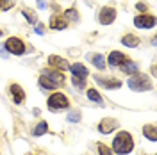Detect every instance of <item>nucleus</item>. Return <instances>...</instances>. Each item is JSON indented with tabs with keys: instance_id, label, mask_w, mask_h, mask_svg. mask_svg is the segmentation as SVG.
I'll use <instances>...</instances> for the list:
<instances>
[{
	"instance_id": "obj_1",
	"label": "nucleus",
	"mask_w": 157,
	"mask_h": 155,
	"mask_svg": "<svg viewBox=\"0 0 157 155\" xmlns=\"http://www.w3.org/2000/svg\"><path fill=\"white\" fill-rule=\"evenodd\" d=\"M132 148H134V139L128 132H120L113 139V150L116 153H130Z\"/></svg>"
},
{
	"instance_id": "obj_2",
	"label": "nucleus",
	"mask_w": 157,
	"mask_h": 155,
	"mask_svg": "<svg viewBox=\"0 0 157 155\" xmlns=\"http://www.w3.org/2000/svg\"><path fill=\"white\" fill-rule=\"evenodd\" d=\"M127 86L132 89V91H137V93H143V91H150L152 89V82L147 75L143 73H132V77L128 78Z\"/></svg>"
},
{
	"instance_id": "obj_3",
	"label": "nucleus",
	"mask_w": 157,
	"mask_h": 155,
	"mask_svg": "<svg viewBox=\"0 0 157 155\" xmlns=\"http://www.w3.org/2000/svg\"><path fill=\"white\" fill-rule=\"evenodd\" d=\"M70 102L63 93H56L48 98V109L50 111H59V109H68Z\"/></svg>"
},
{
	"instance_id": "obj_4",
	"label": "nucleus",
	"mask_w": 157,
	"mask_h": 155,
	"mask_svg": "<svg viewBox=\"0 0 157 155\" xmlns=\"http://www.w3.org/2000/svg\"><path fill=\"white\" fill-rule=\"evenodd\" d=\"M4 48L11 52V54H14V55H21V54H25V45H23V41L18 38H9L6 41V47Z\"/></svg>"
},
{
	"instance_id": "obj_5",
	"label": "nucleus",
	"mask_w": 157,
	"mask_h": 155,
	"mask_svg": "<svg viewBox=\"0 0 157 155\" xmlns=\"http://www.w3.org/2000/svg\"><path fill=\"white\" fill-rule=\"evenodd\" d=\"M114 18H116V11L113 7H102L100 14H98V21L102 25H111L114 21Z\"/></svg>"
},
{
	"instance_id": "obj_6",
	"label": "nucleus",
	"mask_w": 157,
	"mask_h": 155,
	"mask_svg": "<svg viewBox=\"0 0 157 155\" xmlns=\"http://www.w3.org/2000/svg\"><path fill=\"white\" fill-rule=\"evenodd\" d=\"M134 25L139 29H152L155 25V18L150 16V14H139L134 18Z\"/></svg>"
},
{
	"instance_id": "obj_7",
	"label": "nucleus",
	"mask_w": 157,
	"mask_h": 155,
	"mask_svg": "<svg viewBox=\"0 0 157 155\" xmlns=\"http://www.w3.org/2000/svg\"><path fill=\"white\" fill-rule=\"evenodd\" d=\"M43 75L48 78L52 84H56L57 87L64 84V75H63L61 71H56V70H45V71H43Z\"/></svg>"
},
{
	"instance_id": "obj_8",
	"label": "nucleus",
	"mask_w": 157,
	"mask_h": 155,
	"mask_svg": "<svg viewBox=\"0 0 157 155\" xmlns=\"http://www.w3.org/2000/svg\"><path fill=\"white\" fill-rule=\"evenodd\" d=\"M116 127H118V121L114 118H104V119L100 121V125H98V130H100L102 134H109V132H113Z\"/></svg>"
},
{
	"instance_id": "obj_9",
	"label": "nucleus",
	"mask_w": 157,
	"mask_h": 155,
	"mask_svg": "<svg viewBox=\"0 0 157 155\" xmlns=\"http://www.w3.org/2000/svg\"><path fill=\"white\" fill-rule=\"evenodd\" d=\"M95 80H97L100 86L107 87V89H118V87L121 86V82H120L118 78H102L100 75H97V77H95Z\"/></svg>"
},
{
	"instance_id": "obj_10",
	"label": "nucleus",
	"mask_w": 157,
	"mask_h": 155,
	"mask_svg": "<svg viewBox=\"0 0 157 155\" xmlns=\"http://www.w3.org/2000/svg\"><path fill=\"white\" fill-rule=\"evenodd\" d=\"M71 73H73V77L75 78H80V80H84V78L88 77V70L84 64H80V62H75L73 66H71Z\"/></svg>"
},
{
	"instance_id": "obj_11",
	"label": "nucleus",
	"mask_w": 157,
	"mask_h": 155,
	"mask_svg": "<svg viewBox=\"0 0 157 155\" xmlns=\"http://www.w3.org/2000/svg\"><path fill=\"white\" fill-rule=\"evenodd\" d=\"M127 61L125 57V54H121V52H111V55H109V64L114 68V66H121L123 62Z\"/></svg>"
},
{
	"instance_id": "obj_12",
	"label": "nucleus",
	"mask_w": 157,
	"mask_h": 155,
	"mask_svg": "<svg viewBox=\"0 0 157 155\" xmlns=\"http://www.w3.org/2000/svg\"><path fill=\"white\" fill-rule=\"evenodd\" d=\"M143 134H145V137H148V141L155 143L157 141V127L155 125H145L143 127Z\"/></svg>"
},
{
	"instance_id": "obj_13",
	"label": "nucleus",
	"mask_w": 157,
	"mask_h": 155,
	"mask_svg": "<svg viewBox=\"0 0 157 155\" xmlns=\"http://www.w3.org/2000/svg\"><path fill=\"white\" fill-rule=\"evenodd\" d=\"M11 93H13V96H14V102H16V104H21V102H23L25 93H23V89H21L18 84H13V86H11Z\"/></svg>"
},
{
	"instance_id": "obj_14",
	"label": "nucleus",
	"mask_w": 157,
	"mask_h": 155,
	"mask_svg": "<svg viewBox=\"0 0 157 155\" xmlns=\"http://www.w3.org/2000/svg\"><path fill=\"white\" fill-rule=\"evenodd\" d=\"M121 43H123L125 47L136 48L137 45H139V38H137V36H134V34H127V36H123V38H121Z\"/></svg>"
},
{
	"instance_id": "obj_15",
	"label": "nucleus",
	"mask_w": 157,
	"mask_h": 155,
	"mask_svg": "<svg viewBox=\"0 0 157 155\" xmlns=\"http://www.w3.org/2000/svg\"><path fill=\"white\" fill-rule=\"evenodd\" d=\"M48 62L52 64V66H57V68H61V70H68V68H70L68 62H66L64 59L57 57V55H50V57H48Z\"/></svg>"
},
{
	"instance_id": "obj_16",
	"label": "nucleus",
	"mask_w": 157,
	"mask_h": 155,
	"mask_svg": "<svg viewBox=\"0 0 157 155\" xmlns=\"http://www.w3.org/2000/svg\"><path fill=\"white\" fill-rule=\"evenodd\" d=\"M50 27H52V29H56V30L66 29V20L59 18V16H52V20H50Z\"/></svg>"
},
{
	"instance_id": "obj_17",
	"label": "nucleus",
	"mask_w": 157,
	"mask_h": 155,
	"mask_svg": "<svg viewBox=\"0 0 157 155\" xmlns=\"http://www.w3.org/2000/svg\"><path fill=\"white\" fill-rule=\"evenodd\" d=\"M120 68H121V71H125V73H137V64L132 62V61H125Z\"/></svg>"
},
{
	"instance_id": "obj_18",
	"label": "nucleus",
	"mask_w": 157,
	"mask_h": 155,
	"mask_svg": "<svg viewBox=\"0 0 157 155\" xmlns=\"http://www.w3.org/2000/svg\"><path fill=\"white\" fill-rule=\"evenodd\" d=\"M91 62H93L98 70H104V68H105V61H104V57H102V55H98V54H91Z\"/></svg>"
},
{
	"instance_id": "obj_19",
	"label": "nucleus",
	"mask_w": 157,
	"mask_h": 155,
	"mask_svg": "<svg viewBox=\"0 0 157 155\" xmlns=\"http://www.w3.org/2000/svg\"><path fill=\"white\" fill-rule=\"evenodd\" d=\"M47 130H48V123L47 121H39L38 127L34 128V136H43Z\"/></svg>"
},
{
	"instance_id": "obj_20",
	"label": "nucleus",
	"mask_w": 157,
	"mask_h": 155,
	"mask_svg": "<svg viewBox=\"0 0 157 155\" xmlns=\"http://www.w3.org/2000/svg\"><path fill=\"white\" fill-rule=\"evenodd\" d=\"M39 86L45 87V89H56V87H57L56 84H52L48 78L45 77V75H41V77H39Z\"/></svg>"
},
{
	"instance_id": "obj_21",
	"label": "nucleus",
	"mask_w": 157,
	"mask_h": 155,
	"mask_svg": "<svg viewBox=\"0 0 157 155\" xmlns=\"http://www.w3.org/2000/svg\"><path fill=\"white\" fill-rule=\"evenodd\" d=\"M88 98L93 100V102H97V104H104V102H102V96L98 95L97 89H88Z\"/></svg>"
},
{
	"instance_id": "obj_22",
	"label": "nucleus",
	"mask_w": 157,
	"mask_h": 155,
	"mask_svg": "<svg viewBox=\"0 0 157 155\" xmlns=\"http://www.w3.org/2000/svg\"><path fill=\"white\" fill-rule=\"evenodd\" d=\"M21 13H23V16H25V18L29 20L30 23H38V16H36V13H34V11L23 9V11H21Z\"/></svg>"
},
{
	"instance_id": "obj_23",
	"label": "nucleus",
	"mask_w": 157,
	"mask_h": 155,
	"mask_svg": "<svg viewBox=\"0 0 157 155\" xmlns=\"http://www.w3.org/2000/svg\"><path fill=\"white\" fill-rule=\"evenodd\" d=\"M66 18H68V20H71V21H78L77 9H68V11H66Z\"/></svg>"
},
{
	"instance_id": "obj_24",
	"label": "nucleus",
	"mask_w": 157,
	"mask_h": 155,
	"mask_svg": "<svg viewBox=\"0 0 157 155\" xmlns=\"http://www.w3.org/2000/svg\"><path fill=\"white\" fill-rule=\"evenodd\" d=\"M98 152H100V155H113V152L105 145H98Z\"/></svg>"
},
{
	"instance_id": "obj_25",
	"label": "nucleus",
	"mask_w": 157,
	"mask_h": 155,
	"mask_svg": "<svg viewBox=\"0 0 157 155\" xmlns=\"http://www.w3.org/2000/svg\"><path fill=\"white\" fill-rule=\"evenodd\" d=\"M68 121H75V123L80 121V114H78V112H70L68 114Z\"/></svg>"
},
{
	"instance_id": "obj_26",
	"label": "nucleus",
	"mask_w": 157,
	"mask_h": 155,
	"mask_svg": "<svg viewBox=\"0 0 157 155\" xmlns=\"http://www.w3.org/2000/svg\"><path fill=\"white\" fill-rule=\"evenodd\" d=\"M73 84H75L78 89H82V87H84V80H80V78H75V77H73Z\"/></svg>"
},
{
	"instance_id": "obj_27",
	"label": "nucleus",
	"mask_w": 157,
	"mask_h": 155,
	"mask_svg": "<svg viewBox=\"0 0 157 155\" xmlns=\"http://www.w3.org/2000/svg\"><path fill=\"white\" fill-rule=\"evenodd\" d=\"M43 27H45V25H38V27H36V34L43 36V34H45V29H43Z\"/></svg>"
},
{
	"instance_id": "obj_28",
	"label": "nucleus",
	"mask_w": 157,
	"mask_h": 155,
	"mask_svg": "<svg viewBox=\"0 0 157 155\" xmlns=\"http://www.w3.org/2000/svg\"><path fill=\"white\" fill-rule=\"evenodd\" d=\"M137 9H139V11H147L148 6H147V4H143V2H139V4H137Z\"/></svg>"
},
{
	"instance_id": "obj_29",
	"label": "nucleus",
	"mask_w": 157,
	"mask_h": 155,
	"mask_svg": "<svg viewBox=\"0 0 157 155\" xmlns=\"http://www.w3.org/2000/svg\"><path fill=\"white\" fill-rule=\"evenodd\" d=\"M38 7H39V9H45V7H47L45 0H38Z\"/></svg>"
},
{
	"instance_id": "obj_30",
	"label": "nucleus",
	"mask_w": 157,
	"mask_h": 155,
	"mask_svg": "<svg viewBox=\"0 0 157 155\" xmlns=\"http://www.w3.org/2000/svg\"><path fill=\"white\" fill-rule=\"evenodd\" d=\"M0 34H2V30H0Z\"/></svg>"
},
{
	"instance_id": "obj_31",
	"label": "nucleus",
	"mask_w": 157,
	"mask_h": 155,
	"mask_svg": "<svg viewBox=\"0 0 157 155\" xmlns=\"http://www.w3.org/2000/svg\"><path fill=\"white\" fill-rule=\"evenodd\" d=\"M0 7H2V4H0Z\"/></svg>"
}]
</instances>
